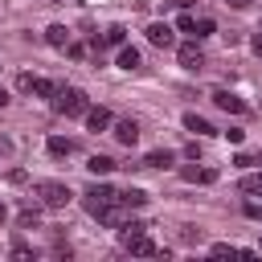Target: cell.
Masks as SVG:
<instances>
[{
    "label": "cell",
    "instance_id": "cell-20",
    "mask_svg": "<svg viewBox=\"0 0 262 262\" xmlns=\"http://www.w3.org/2000/svg\"><path fill=\"white\" fill-rule=\"evenodd\" d=\"M57 90H61V86H57V82H49V78H37V86H33V94H37V98H53Z\"/></svg>",
    "mask_w": 262,
    "mask_h": 262
},
{
    "label": "cell",
    "instance_id": "cell-25",
    "mask_svg": "<svg viewBox=\"0 0 262 262\" xmlns=\"http://www.w3.org/2000/svg\"><path fill=\"white\" fill-rule=\"evenodd\" d=\"M192 20H196V16L180 12V16H176V33H188V37H192Z\"/></svg>",
    "mask_w": 262,
    "mask_h": 262
},
{
    "label": "cell",
    "instance_id": "cell-30",
    "mask_svg": "<svg viewBox=\"0 0 262 262\" xmlns=\"http://www.w3.org/2000/svg\"><path fill=\"white\" fill-rule=\"evenodd\" d=\"M246 217H250V221H262V205L250 201V205H246Z\"/></svg>",
    "mask_w": 262,
    "mask_h": 262
},
{
    "label": "cell",
    "instance_id": "cell-13",
    "mask_svg": "<svg viewBox=\"0 0 262 262\" xmlns=\"http://www.w3.org/2000/svg\"><path fill=\"white\" fill-rule=\"evenodd\" d=\"M172 160H176V156H172L168 147H164V151H147V156H143V168H172Z\"/></svg>",
    "mask_w": 262,
    "mask_h": 262
},
{
    "label": "cell",
    "instance_id": "cell-10",
    "mask_svg": "<svg viewBox=\"0 0 262 262\" xmlns=\"http://www.w3.org/2000/svg\"><path fill=\"white\" fill-rule=\"evenodd\" d=\"M184 127H188L192 135H221V131H217L209 119H201V115H184Z\"/></svg>",
    "mask_w": 262,
    "mask_h": 262
},
{
    "label": "cell",
    "instance_id": "cell-7",
    "mask_svg": "<svg viewBox=\"0 0 262 262\" xmlns=\"http://www.w3.org/2000/svg\"><path fill=\"white\" fill-rule=\"evenodd\" d=\"M213 102H217L221 111H229V115H242V111H246V102H242L233 90H213Z\"/></svg>",
    "mask_w": 262,
    "mask_h": 262
},
{
    "label": "cell",
    "instance_id": "cell-21",
    "mask_svg": "<svg viewBox=\"0 0 262 262\" xmlns=\"http://www.w3.org/2000/svg\"><path fill=\"white\" fill-rule=\"evenodd\" d=\"M123 41H127V29H123V25H111L106 37H102V45H123Z\"/></svg>",
    "mask_w": 262,
    "mask_h": 262
},
{
    "label": "cell",
    "instance_id": "cell-29",
    "mask_svg": "<svg viewBox=\"0 0 262 262\" xmlns=\"http://www.w3.org/2000/svg\"><path fill=\"white\" fill-rule=\"evenodd\" d=\"M12 258H33V250H29L25 242H16V246H12Z\"/></svg>",
    "mask_w": 262,
    "mask_h": 262
},
{
    "label": "cell",
    "instance_id": "cell-12",
    "mask_svg": "<svg viewBox=\"0 0 262 262\" xmlns=\"http://www.w3.org/2000/svg\"><path fill=\"white\" fill-rule=\"evenodd\" d=\"M119 70H139V49L135 45H119Z\"/></svg>",
    "mask_w": 262,
    "mask_h": 262
},
{
    "label": "cell",
    "instance_id": "cell-1",
    "mask_svg": "<svg viewBox=\"0 0 262 262\" xmlns=\"http://www.w3.org/2000/svg\"><path fill=\"white\" fill-rule=\"evenodd\" d=\"M53 111L66 115V119H86L90 98H86V90H78V86H61V90L53 94Z\"/></svg>",
    "mask_w": 262,
    "mask_h": 262
},
{
    "label": "cell",
    "instance_id": "cell-9",
    "mask_svg": "<svg viewBox=\"0 0 262 262\" xmlns=\"http://www.w3.org/2000/svg\"><path fill=\"white\" fill-rule=\"evenodd\" d=\"M86 127H90V131H106V127H111V111H106V106H90V111H86Z\"/></svg>",
    "mask_w": 262,
    "mask_h": 262
},
{
    "label": "cell",
    "instance_id": "cell-8",
    "mask_svg": "<svg viewBox=\"0 0 262 262\" xmlns=\"http://www.w3.org/2000/svg\"><path fill=\"white\" fill-rule=\"evenodd\" d=\"M115 139L131 147V143L139 139V123H135V119H119V123H115Z\"/></svg>",
    "mask_w": 262,
    "mask_h": 262
},
{
    "label": "cell",
    "instance_id": "cell-27",
    "mask_svg": "<svg viewBox=\"0 0 262 262\" xmlns=\"http://www.w3.org/2000/svg\"><path fill=\"white\" fill-rule=\"evenodd\" d=\"M221 135H225L229 143H242V139H246V131H237V127H229V131H221Z\"/></svg>",
    "mask_w": 262,
    "mask_h": 262
},
{
    "label": "cell",
    "instance_id": "cell-17",
    "mask_svg": "<svg viewBox=\"0 0 262 262\" xmlns=\"http://www.w3.org/2000/svg\"><path fill=\"white\" fill-rule=\"evenodd\" d=\"M86 168H90L94 176H106V172L115 168V160H111V156H90V160H86Z\"/></svg>",
    "mask_w": 262,
    "mask_h": 262
},
{
    "label": "cell",
    "instance_id": "cell-24",
    "mask_svg": "<svg viewBox=\"0 0 262 262\" xmlns=\"http://www.w3.org/2000/svg\"><path fill=\"white\" fill-rule=\"evenodd\" d=\"M37 221H41V213H37V205H33V209H25V213L16 217V225H20V229H33Z\"/></svg>",
    "mask_w": 262,
    "mask_h": 262
},
{
    "label": "cell",
    "instance_id": "cell-22",
    "mask_svg": "<svg viewBox=\"0 0 262 262\" xmlns=\"http://www.w3.org/2000/svg\"><path fill=\"white\" fill-rule=\"evenodd\" d=\"M70 151H74V143H70V139H61V135H53V139H49V156H70Z\"/></svg>",
    "mask_w": 262,
    "mask_h": 262
},
{
    "label": "cell",
    "instance_id": "cell-6",
    "mask_svg": "<svg viewBox=\"0 0 262 262\" xmlns=\"http://www.w3.org/2000/svg\"><path fill=\"white\" fill-rule=\"evenodd\" d=\"M147 41H151L156 49H172V45H176L172 25H160V20H156V25H147Z\"/></svg>",
    "mask_w": 262,
    "mask_h": 262
},
{
    "label": "cell",
    "instance_id": "cell-34",
    "mask_svg": "<svg viewBox=\"0 0 262 262\" xmlns=\"http://www.w3.org/2000/svg\"><path fill=\"white\" fill-rule=\"evenodd\" d=\"M0 221H4V205H0Z\"/></svg>",
    "mask_w": 262,
    "mask_h": 262
},
{
    "label": "cell",
    "instance_id": "cell-26",
    "mask_svg": "<svg viewBox=\"0 0 262 262\" xmlns=\"http://www.w3.org/2000/svg\"><path fill=\"white\" fill-rule=\"evenodd\" d=\"M16 86H20L25 94H33V86H37V78H33V74H20V78H16Z\"/></svg>",
    "mask_w": 262,
    "mask_h": 262
},
{
    "label": "cell",
    "instance_id": "cell-23",
    "mask_svg": "<svg viewBox=\"0 0 262 262\" xmlns=\"http://www.w3.org/2000/svg\"><path fill=\"white\" fill-rule=\"evenodd\" d=\"M209 254H213V258H242V250H237V246H229V242H217Z\"/></svg>",
    "mask_w": 262,
    "mask_h": 262
},
{
    "label": "cell",
    "instance_id": "cell-28",
    "mask_svg": "<svg viewBox=\"0 0 262 262\" xmlns=\"http://www.w3.org/2000/svg\"><path fill=\"white\" fill-rule=\"evenodd\" d=\"M233 164H237V168H250V164H258V156H250V151H242V156H237Z\"/></svg>",
    "mask_w": 262,
    "mask_h": 262
},
{
    "label": "cell",
    "instance_id": "cell-19",
    "mask_svg": "<svg viewBox=\"0 0 262 262\" xmlns=\"http://www.w3.org/2000/svg\"><path fill=\"white\" fill-rule=\"evenodd\" d=\"M217 25H213V16H201V20H192V41H201V37H209Z\"/></svg>",
    "mask_w": 262,
    "mask_h": 262
},
{
    "label": "cell",
    "instance_id": "cell-2",
    "mask_svg": "<svg viewBox=\"0 0 262 262\" xmlns=\"http://www.w3.org/2000/svg\"><path fill=\"white\" fill-rule=\"evenodd\" d=\"M33 196H37L45 209H66L74 192H70L61 180H37V184H33Z\"/></svg>",
    "mask_w": 262,
    "mask_h": 262
},
{
    "label": "cell",
    "instance_id": "cell-14",
    "mask_svg": "<svg viewBox=\"0 0 262 262\" xmlns=\"http://www.w3.org/2000/svg\"><path fill=\"white\" fill-rule=\"evenodd\" d=\"M119 205H127V209H143V205H147V192H143V188H127V192H119Z\"/></svg>",
    "mask_w": 262,
    "mask_h": 262
},
{
    "label": "cell",
    "instance_id": "cell-15",
    "mask_svg": "<svg viewBox=\"0 0 262 262\" xmlns=\"http://www.w3.org/2000/svg\"><path fill=\"white\" fill-rule=\"evenodd\" d=\"M98 221H102V225H115V229H119V225H123L127 217H123V209H119V201H111V205H106V209L98 213Z\"/></svg>",
    "mask_w": 262,
    "mask_h": 262
},
{
    "label": "cell",
    "instance_id": "cell-33",
    "mask_svg": "<svg viewBox=\"0 0 262 262\" xmlns=\"http://www.w3.org/2000/svg\"><path fill=\"white\" fill-rule=\"evenodd\" d=\"M4 106H8V94H4V90H0V111H4Z\"/></svg>",
    "mask_w": 262,
    "mask_h": 262
},
{
    "label": "cell",
    "instance_id": "cell-16",
    "mask_svg": "<svg viewBox=\"0 0 262 262\" xmlns=\"http://www.w3.org/2000/svg\"><path fill=\"white\" fill-rule=\"evenodd\" d=\"M180 176H184V180H201V184H213V180H217L213 168H180Z\"/></svg>",
    "mask_w": 262,
    "mask_h": 262
},
{
    "label": "cell",
    "instance_id": "cell-4",
    "mask_svg": "<svg viewBox=\"0 0 262 262\" xmlns=\"http://www.w3.org/2000/svg\"><path fill=\"white\" fill-rule=\"evenodd\" d=\"M176 57H180V66H184V70H201V66H205V53H201V45H196V41H184V45L176 49Z\"/></svg>",
    "mask_w": 262,
    "mask_h": 262
},
{
    "label": "cell",
    "instance_id": "cell-5",
    "mask_svg": "<svg viewBox=\"0 0 262 262\" xmlns=\"http://www.w3.org/2000/svg\"><path fill=\"white\" fill-rule=\"evenodd\" d=\"M123 246H127L131 254H139V258H160V254H164V250H160V246H156L147 233H139V237H127Z\"/></svg>",
    "mask_w": 262,
    "mask_h": 262
},
{
    "label": "cell",
    "instance_id": "cell-35",
    "mask_svg": "<svg viewBox=\"0 0 262 262\" xmlns=\"http://www.w3.org/2000/svg\"><path fill=\"white\" fill-rule=\"evenodd\" d=\"M53 4H61V0H53Z\"/></svg>",
    "mask_w": 262,
    "mask_h": 262
},
{
    "label": "cell",
    "instance_id": "cell-31",
    "mask_svg": "<svg viewBox=\"0 0 262 262\" xmlns=\"http://www.w3.org/2000/svg\"><path fill=\"white\" fill-rule=\"evenodd\" d=\"M250 49H254V53L262 57V33H254V37H250Z\"/></svg>",
    "mask_w": 262,
    "mask_h": 262
},
{
    "label": "cell",
    "instance_id": "cell-18",
    "mask_svg": "<svg viewBox=\"0 0 262 262\" xmlns=\"http://www.w3.org/2000/svg\"><path fill=\"white\" fill-rule=\"evenodd\" d=\"M246 196H262V172H254V176H246L242 184H237Z\"/></svg>",
    "mask_w": 262,
    "mask_h": 262
},
{
    "label": "cell",
    "instance_id": "cell-11",
    "mask_svg": "<svg viewBox=\"0 0 262 262\" xmlns=\"http://www.w3.org/2000/svg\"><path fill=\"white\" fill-rule=\"evenodd\" d=\"M45 41H49L53 49H66V45H70V29H66V25H49V29H45Z\"/></svg>",
    "mask_w": 262,
    "mask_h": 262
},
{
    "label": "cell",
    "instance_id": "cell-3",
    "mask_svg": "<svg viewBox=\"0 0 262 262\" xmlns=\"http://www.w3.org/2000/svg\"><path fill=\"white\" fill-rule=\"evenodd\" d=\"M111 201H119V192H115L111 184H90V188L82 192V205H86V213H90V217H98Z\"/></svg>",
    "mask_w": 262,
    "mask_h": 262
},
{
    "label": "cell",
    "instance_id": "cell-32",
    "mask_svg": "<svg viewBox=\"0 0 262 262\" xmlns=\"http://www.w3.org/2000/svg\"><path fill=\"white\" fill-rule=\"evenodd\" d=\"M225 4H229V8H246L250 0H225Z\"/></svg>",
    "mask_w": 262,
    "mask_h": 262
}]
</instances>
